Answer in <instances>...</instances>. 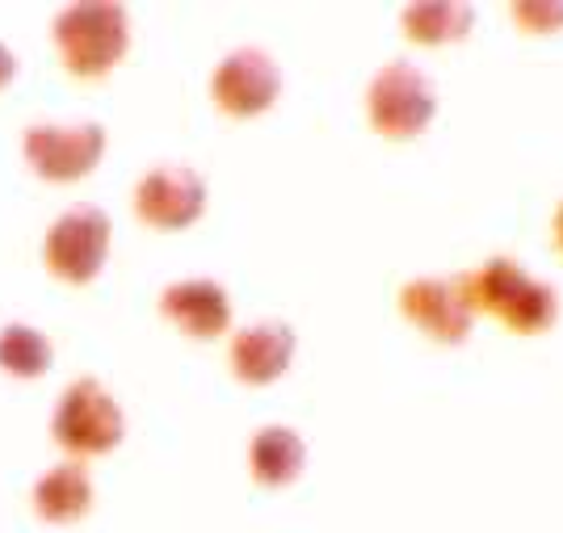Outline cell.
I'll return each instance as SVG.
<instances>
[{
	"label": "cell",
	"mask_w": 563,
	"mask_h": 533,
	"mask_svg": "<svg viewBox=\"0 0 563 533\" xmlns=\"http://www.w3.org/2000/svg\"><path fill=\"white\" fill-rule=\"evenodd\" d=\"M55 47L71 76H106L131 47V18L114 0H71L55 13Z\"/></svg>",
	"instance_id": "1"
},
{
	"label": "cell",
	"mask_w": 563,
	"mask_h": 533,
	"mask_svg": "<svg viewBox=\"0 0 563 533\" xmlns=\"http://www.w3.org/2000/svg\"><path fill=\"white\" fill-rule=\"evenodd\" d=\"M438 118V85L433 76L408 59H391L366 85V122L383 140H421Z\"/></svg>",
	"instance_id": "2"
},
{
	"label": "cell",
	"mask_w": 563,
	"mask_h": 533,
	"mask_svg": "<svg viewBox=\"0 0 563 533\" xmlns=\"http://www.w3.org/2000/svg\"><path fill=\"white\" fill-rule=\"evenodd\" d=\"M51 433L76 458L110 454L126 433V417L114 403V395L106 391L97 378H76L59 399V408H55Z\"/></svg>",
	"instance_id": "3"
},
{
	"label": "cell",
	"mask_w": 563,
	"mask_h": 533,
	"mask_svg": "<svg viewBox=\"0 0 563 533\" xmlns=\"http://www.w3.org/2000/svg\"><path fill=\"white\" fill-rule=\"evenodd\" d=\"M43 256H47V269L55 278L71 281V286L93 281L110 256V214L89 202L68 207L51 223Z\"/></svg>",
	"instance_id": "4"
},
{
	"label": "cell",
	"mask_w": 563,
	"mask_h": 533,
	"mask_svg": "<svg viewBox=\"0 0 563 533\" xmlns=\"http://www.w3.org/2000/svg\"><path fill=\"white\" fill-rule=\"evenodd\" d=\"M22 152L38 177H47V181H80L101 160L106 131H101V122H34L25 131Z\"/></svg>",
	"instance_id": "5"
},
{
	"label": "cell",
	"mask_w": 563,
	"mask_h": 533,
	"mask_svg": "<svg viewBox=\"0 0 563 533\" xmlns=\"http://www.w3.org/2000/svg\"><path fill=\"white\" fill-rule=\"evenodd\" d=\"M207 210V181L189 164H156L135 181V214L156 232H186Z\"/></svg>",
	"instance_id": "6"
},
{
	"label": "cell",
	"mask_w": 563,
	"mask_h": 533,
	"mask_svg": "<svg viewBox=\"0 0 563 533\" xmlns=\"http://www.w3.org/2000/svg\"><path fill=\"white\" fill-rule=\"evenodd\" d=\"M282 97V71L265 47L228 51L211 71V101L228 118H257Z\"/></svg>",
	"instance_id": "7"
},
{
	"label": "cell",
	"mask_w": 563,
	"mask_h": 533,
	"mask_svg": "<svg viewBox=\"0 0 563 533\" xmlns=\"http://www.w3.org/2000/svg\"><path fill=\"white\" fill-rule=\"evenodd\" d=\"M399 315L433 345H463L475 327L459 278H408L399 286Z\"/></svg>",
	"instance_id": "8"
},
{
	"label": "cell",
	"mask_w": 563,
	"mask_h": 533,
	"mask_svg": "<svg viewBox=\"0 0 563 533\" xmlns=\"http://www.w3.org/2000/svg\"><path fill=\"white\" fill-rule=\"evenodd\" d=\"M295 327L286 320H257L240 327L228 345V366L244 387H269L295 362Z\"/></svg>",
	"instance_id": "9"
},
{
	"label": "cell",
	"mask_w": 563,
	"mask_h": 533,
	"mask_svg": "<svg viewBox=\"0 0 563 533\" xmlns=\"http://www.w3.org/2000/svg\"><path fill=\"white\" fill-rule=\"evenodd\" d=\"M161 315L194 341H214L232 327V299L214 278L168 281L161 290Z\"/></svg>",
	"instance_id": "10"
},
{
	"label": "cell",
	"mask_w": 563,
	"mask_h": 533,
	"mask_svg": "<svg viewBox=\"0 0 563 533\" xmlns=\"http://www.w3.org/2000/svg\"><path fill=\"white\" fill-rule=\"evenodd\" d=\"M475 30V9L467 0H417L399 9V34L412 47H454Z\"/></svg>",
	"instance_id": "11"
},
{
	"label": "cell",
	"mask_w": 563,
	"mask_h": 533,
	"mask_svg": "<svg viewBox=\"0 0 563 533\" xmlns=\"http://www.w3.org/2000/svg\"><path fill=\"white\" fill-rule=\"evenodd\" d=\"M307 466V441L290 424H265L249 441V470L261 487H290Z\"/></svg>",
	"instance_id": "12"
},
{
	"label": "cell",
	"mask_w": 563,
	"mask_h": 533,
	"mask_svg": "<svg viewBox=\"0 0 563 533\" xmlns=\"http://www.w3.org/2000/svg\"><path fill=\"white\" fill-rule=\"evenodd\" d=\"M30 500H34V512L43 521L68 525V521H80L85 512L93 509V479L80 463H64L47 470V475H38Z\"/></svg>",
	"instance_id": "13"
},
{
	"label": "cell",
	"mask_w": 563,
	"mask_h": 533,
	"mask_svg": "<svg viewBox=\"0 0 563 533\" xmlns=\"http://www.w3.org/2000/svg\"><path fill=\"white\" fill-rule=\"evenodd\" d=\"M496 324L505 327L509 336H542V332H551L560 324V290L551 281L526 274L517 281L514 295L505 299V307L496 311Z\"/></svg>",
	"instance_id": "14"
},
{
	"label": "cell",
	"mask_w": 563,
	"mask_h": 533,
	"mask_svg": "<svg viewBox=\"0 0 563 533\" xmlns=\"http://www.w3.org/2000/svg\"><path fill=\"white\" fill-rule=\"evenodd\" d=\"M51 341L30 324H9L0 332V370L13 378H38L51 370Z\"/></svg>",
	"instance_id": "15"
},
{
	"label": "cell",
	"mask_w": 563,
	"mask_h": 533,
	"mask_svg": "<svg viewBox=\"0 0 563 533\" xmlns=\"http://www.w3.org/2000/svg\"><path fill=\"white\" fill-rule=\"evenodd\" d=\"M509 22L526 38L563 34V0H517V4H509Z\"/></svg>",
	"instance_id": "16"
},
{
	"label": "cell",
	"mask_w": 563,
	"mask_h": 533,
	"mask_svg": "<svg viewBox=\"0 0 563 533\" xmlns=\"http://www.w3.org/2000/svg\"><path fill=\"white\" fill-rule=\"evenodd\" d=\"M547 235H551V248L563 256V198L555 202V210H551V227H547Z\"/></svg>",
	"instance_id": "17"
},
{
	"label": "cell",
	"mask_w": 563,
	"mask_h": 533,
	"mask_svg": "<svg viewBox=\"0 0 563 533\" xmlns=\"http://www.w3.org/2000/svg\"><path fill=\"white\" fill-rule=\"evenodd\" d=\"M13 76H18V55H13V51L0 43V89H4Z\"/></svg>",
	"instance_id": "18"
}]
</instances>
